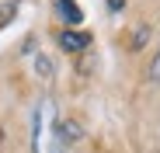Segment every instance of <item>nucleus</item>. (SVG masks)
Wrapping results in <instances>:
<instances>
[{
	"label": "nucleus",
	"instance_id": "obj_1",
	"mask_svg": "<svg viewBox=\"0 0 160 153\" xmlns=\"http://www.w3.org/2000/svg\"><path fill=\"white\" fill-rule=\"evenodd\" d=\"M59 45L66 49V52H80V49L91 45V35L87 32H63L59 35Z\"/></svg>",
	"mask_w": 160,
	"mask_h": 153
},
{
	"label": "nucleus",
	"instance_id": "obj_2",
	"mask_svg": "<svg viewBox=\"0 0 160 153\" xmlns=\"http://www.w3.org/2000/svg\"><path fill=\"white\" fill-rule=\"evenodd\" d=\"M56 11L63 14V21H66V24H80V21H84V11H80L73 0H56Z\"/></svg>",
	"mask_w": 160,
	"mask_h": 153
},
{
	"label": "nucleus",
	"instance_id": "obj_3",
	"mask_svg": "<svg viewBox=\"0 0 160 153\" xmlns=\"http://www.w3.org/2000/svg\"><path fill=\"white\" fill-rule=\"evenodd\" d=\"M35 70H38L42 76H52V63H49V56H35Z\"/></svg>",
	"mask_w": 160,
	"mask_h": 153
},
{
	"label": "nucleus",
	"instance_id": "obj_4",
	"mask_svg": "<svg viewBox=\"0 0 160 153\" xmlns=\"http://www.w3.org/2000/svg\"><path fill=\"white\" fill-rule=\"evenodd\" d=\"M150 80H160V49H157V56L150 63Z\"/></svg>",
	"mask_w": 160,
	"mask_h": 153
},
{
	"label": "nucleus",
	"instance_id": "obj_5",
	"mask_svg": "<svg viewBox=\"0 0 160 153\" xmlns=\"http://www.w3.org/2000/svg\"><path fill=\"white\" fill-rule=\"evenodd\" d=\"M122 7H125V0H108V11H112V14H118Z\"/></svg>",
	"mask_w": 160,
	"mask_h": 153
},
{
	"label": "nucleus",
	"instance_id": "obj_6",
	"mask_svg": "<svg viewBox=\"0 0 160 153\" xmlns=\"http://www.w3.org/2000/svg\"><path fill=\"white\" fill-rule=\"evenodd\" d=\"M146 42V28H136V38H132V45H143Z\"/></svg>",
	"mask_w": 160,
	"mask_h": 153
}]
</instances>
